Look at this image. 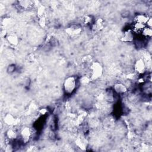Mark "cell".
Segmentation results:
<instances>
[{
    "instance_id": "cell-1",
    "label": "cell",
    "mask_w": 152,
    "mask_h": 152,
    "mask_svg": "<svg viewBox=\"0 0 152 152\" xmlns=\"http://www.w3.org/2000/svg\"><path fill=\"white\" fill-rule=\"evenodd\" d=\"M76 78L73 76L67 77L64 83V89L65 92L68 94H71L76 88Z\"/></svg>"
},
{
    "instance_id": "cell-2",
    "label": "cell",
    "mask_w": 152,
    "mask_h": 152,
    "mask_svg": "<svg viewBox=\"0 0 152 152\" xmlns=\"http://www.w3.org/2000/svg\"><path fill=\"white\" fill-rule=\"evenodd\" d=\"M103 72V68L98 62H94L91 66V76L94 78L100 77Z\"/></svg>"
},
{
    "instance_id": "cell-3",
    "label": "cell",
    "mask_w": 152,
    "mask_h": 152,
    "mask_svg": "<svg viewBox=\"0 0 152 152\" xmlns=\"http://www.w3.org/2000/svg\"><path fill=\"white\" fill-rule=\"evenodd\" d=\"M32 134V131L31 128H30L28 126H24L21 128L20 130V136L21 137V139L23 141L24 143H26L28 142L31 138Z\"/></svg>"
},
{
    "instance_id": "cell-4",
    "label": "cell",
    "mask_w": 152,
    "mask_h": 152,
    "mask_svg": "<svg viewBox=\"0 0 152 152\" xmlns=\"http://www.w3.org/2000/svg\"><path fill=\"white\" fill-rule=\"evenodd\" d=\"M146 69L145 64L142 59H137L134 64V70L138 74H143Z\"/></svg>"
},
{
    "instance_id": "cell-5",
    "label": "cell",
    "mask_w": 152,
    "mask_h": 152,
    "mask_svg": "<svg viewBox=\"0 0 152 152\" xmlns=\"http://www.w3.org/2000/svg\"><path fill=\"white\" fill-rule=\"evenodd\" d=\"M66 31L71 36H76L81 33V27L78 24H74L68 27Z\"/></svg>"
},
{
    "instance_id": "cell-6",
    "label": "cell",
    "mask_w": 152,
    "mask_h": 152,
    "mask_svg": "<svg viewBox=\"0 0 152 152\" xmlns=\"http://www.w3.org/2000/svg\"><path fill=\"white\" fill-rule=\"evenodd\" d=\"M113 90L118 94H124L127 91V87L122 83H116L113 86Z\"/></svg>"
},
{
    "instance_id": "cell-7",
    "label": "cell",
    "mask_w": 152,
    "mask_h": 152,
    "mask_svg": "<svg viewBox=\"0 0 152 152\" xmlns=\"http://www.w3.org/2000/svg\"><path fill=\"white\" fill-rule=\"evenodd\" d=\"M7 41L12 45H17L18 43V36L14 33H10L7 34Z\"/></svg>"
},
{
    "instance_id": "cell-8",
    "label": "cell",
    "mask_w": 152,
    "mask_h": 152,
    "mask_svg": "<svg viewBox=\"0 0 152 152\" xmlns=\"http://www.w3.org/2000/svg\"><path fill=\"white\" fill-rule=\"evenodd\" d=\"M17 119L15 118L14 116H12L11 114L8 113L7 114L4 119V121L5 123V124L11 126L15 125V123L17 122Z\"/></svg>"
},
{
    "instance_id": "cell-9",
    "label": "cell",
    "mask_w": 152,
    "mask_h": 152,
    "mask_svg": "<svg viewBox=\"0 0 152 152\" xmlns=\"http://www.w3.org/2000/svg\"><path fill=\"white\" fill-rule=\"evenodd\" d=\"M122 40V41L126 42H132L134 40V34L132 31L131 30H128L126 31L123 34Z\"/></svg>"
},
{
    "instance_id": "cell-10",
    "label": "cell",
    "mask_w": 152,
    "mask_h": 152,
    "mask_svg": "<svg viewBox=\"0 0 152 152\" xmlns=\"http://www.w3.org/2000/svg\"><path fill=\"white\" fill-rule=\"evenodd\" d=\"M149 18L150 17L148 16H147L145 14H138L135 18V22L141 23V24L145 25L148 20L149 19Z\"/></svg>"
},
{
    "instance_id": "cell-11",
    "label": "cell",
    "mask_w": 152,
    "mask_h": 152,
    "mask_svg": "<svg viewBox=\"0 0 152 152\" xmlns=\"http://www.w3.org/2000/svg\"><path fill=\"white\" fill-rule=\"evenodd\" d=\"M7 137L10 140H14L17 137V132L13 128H10L7 131Z\"/></svg>"
},
{
    "instance_id": "cell-12",
    "label": "cell",
    "mask_w": 152,
    "mask_h": 152,
    "mask_svg": "<svg viewBox=\"0 0 152 152\" xmlns=\"http://www.w3.org/2000/svg\"><path fill=\"white\" fill-rule=\"evenodd\" d=\"M146 26L141 24V23H137L135 22L134 26H133V31L137 33H139V32H141L142 30L144 29V28Z\"/></svg>"
},
{
    "instance_id": "cell-13",
    "label": "cell",
    "mask_w": 152,
    "mask_h": 152,
    "mask_svg": "<svg viewBox=\"0 0 152 152\" xmlns=\"http://www.w3.org/2000/svg\"><path fill=\"white\" fill-rule=\"evenodd\" d=\"M18 4L21 8L27 9L31 7L33 4V2L31 1H20L18 2Z\"/></svg>"
},
{
    "instance_id": "cell-14",
    "label": "cell",
    "mask_w": 152,
    "mask_h": 152,
    "mask_svg": "<svg viewBox=\"0 0 152 152\" xmlns=\"http://www.w3.org/2000/svg\"><path fill=\"white\" fill-rule=\"evenodd\" d=\"M141 33H142V34L144 36H145L146 37H150L151 36V35H152L151 28L145 26L144 28V29L142 30Z\"/></svg>"
},
{
    "instance_id": "cell-15",
    "label": "cell",
    "mask_w": 152,
    "mask_h": 152,
    "mask_svg": "<svg viewBox=\"0 0 152 152\" xmlns=\"http://www.w3.org/2000/svg\"><path fill=\"white\" fill-rule=\"evenodd\" d=\"M103 26V22L102 19L97 20L94 23V28L96 30H100Z\"/></svg>"
},
{
    "instance_id": "cell-16",
    "label": "cell",
    "mask_w": 152,
    "mask_h": 152,
    "mask_svg": "<svg viewBox=\"0 0 152 152\" xmlns=\"http://www.w3.org/2000/svg\"><path fill=\"white\" fill-rule=\"evenodd\" d=\"M45 8L44 6H40L39 8H38V10H37V15H39V17L40 18V17H43V14H45Z\"/></svg>"
},
{
    "instance_id": "cell-17",
    "label": "cell",
    "mask_w": 152,
    "mask_h": 152,
    "mask_svg": "<svg viewBox=\"0 0 152 152\" xmlns=\"http://www.w3.org/2000/svg\"><path fill=\"white\" fill-rule=\"evenodd\" d=\"M46 21L45 18L43 17H40V20H39V24L42 27H44L46 26Z\"/></svg>"
},
{
    "instance_id": "cell-18",
    "label": "cell",
    "mask_w": 152,
    "mask_h": 152,
    "mask_svg": "<svg viewBox=\"0 0 152 152\" xmlns=\"http://www.w3.org/2000/svg\"><path fill=\"white\" fill-rule=\"evenodd\" d=\"M83 20L85 24H88L91 22V18L90 16H86L83 19Z\"/></svg>"
},
{
    "instance_id": "cell-19",
    "label": "cell",
    "mask_w": 152,
    "mask_h": 152,
    "mask_svg": "<svg viewBox=\"0 0 152 152\" xmlns=\"http://www.w3.org/2000/svg\"><path fill=\"white\" fill-rule=\"evenodd\" d=\"M14 68H15V66H14V65H11V66H10L9 67H8V72H13L14 71Z\"/></svg>"
}]
</instances>
